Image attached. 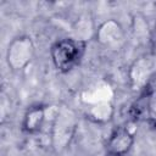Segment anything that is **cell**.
<instances>
[{"label":"cell","instance_id":"obj_3","mask_svg":"<svg viewBox=\"0 0 156 156\" xmlns=\"http://www.w3.org/2000/svg\"><path fill=\"white\" fill-rule=\"evenodd\" d=\"M34 52L35 45L33 39L27 34L18 35L13 38L7 46L6 62L13 72H21L32 62Z\"/></svg>","mask_w":156,"mask_h":156},{"label":"cell","instance_id":"obj_9","mask_svg":"<svg viewBox=\"0 0 156 156\" xmlns=\"http://www.w3.org/2000/svg\"><path fill=\"white\" fill-rule=\"evenodd\" d=\"M113 116V106L111 101H100L90 104L88 110V117L94 122L105 123L108 122Z\"/></svg>","mask_w":156,"mask_h":156},{"label":"cell","instance_id":"obj_6","mask_svg":"<svg viewBox=\"0 0 156 156\" xmlns=\"http://www.w3.org/2000/svg\"><path fill=\"white\" fill-rule=\"evenodd\" d=\"M154 73V63L149 56H139L133 61L128 71V78L130 88L136 91H143L150 84V79Z\"/></svg>","mask_w":156,"mask_h":156},{"label":"cell","instance_id":"obj_1","mask_svg":"<svg viewBox=\"0 0 156 156\" xmlns=\"http://www.w3.org/2000/svg\"><path fill=\"white\" fill-rule=\"evenodd\" d=\"M87 50V41L84 39L61 38L56 40L50 49V57L55 68L62 73L73 69Z\"/></svg>","mask_w":156,"mask_h":156},{"label":"cell","instance_id":"obj_4","mask_svg":"<svg viewBox=\"0 0 156 156\" xmlns=\"http://www.w3.org/2000/svg\"><path fill=\"white\" fill-rule=\"evenodd\" d=\"M130 121L145 122L156 127V88L147 87L140 91L139 96L129 108Z\"/></svg>","mask_w":156,"mask_h":156},{"label":"cell","instance_id":"obj_5","mask_svg":"<svg viewBox=\"0 0 156 156\" xmlns=\"http://www.w3.org/2000/svg\"><path fill=\"white\" fill-rule=\"evenodd\" d=\"M136 122L130 121L128 124L119 126L110 134L106 143L108 156H126L134 145Z\"/></svg>","mask_w":156,"mask_h":156},{"label":"cell","instance_id":"obj_2","mask_svg":"<svg viewBox=\"0 0 156 156\" xmlns=\"http://www.w3.org/2000/svg\"><path fill=\"white\" fill-rule=\"evenodd\" d=\"M77 129V118L74 112L67 107H58L54 121L51 122V143L55 150L66 149Z\"/></svg>","mask_w":156,"mask_h":156},{"label":"cell","instance_id":"obj_7","mask_svg":"<svg viewBox=\"0 0 156 156\" xmlns=\"http://www.w3.org/2000/svg\"><path fill=\"white\" fill-rule=\"evenodd\" d=\"M52 110V106H45V105H33L30 106L22 121V129L27 134H37L39 133L44 126L48 122V116L50 115V111Z\"/></svg>","mask_w":156,"mask_h":156},{"label":"cell","instance_id":"obj_8","mask_svg":"<svg viewBox=\"0 0 156 156\" xmlns=\"http://www.w3.org/2000/svg\"><path fill=\"white\" fill-rule=\"evenodd\" d=\"M123 30L121 24L115 20H107L96 29V40L102 45H112L121 40Z\"/></svg>","mask_w":156,"mask_h":156}]
</instances>
